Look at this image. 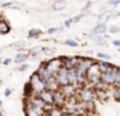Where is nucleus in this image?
<instances>
[{"label":"nucleus","mask_w":120,"mask_h":116,"mask_svg":"<svg viewBox=\"0 0 120 116\" xmlns=\"http://www.w3.org/2000/svg\"><path fill=\"white\" fill-rule=\"evenodd\" d=\"M29 57H30L29 53L18 52V53L16 54V57H14L13 62H16V63H18V64H23V63H26V61H27V58H29Z\"/></svg>","instance_id":"nucleus-17"},{"label":"nucleus","mask_w":120,"mask_h":116,"mask_svg":"<svg viewBox=\"0 0 120 116\" xmlns=\"http://www.w3.org/2000/svg\"><path fill=\"white\" fill-rule=\"evenodd\" d=\"M72 23H74V18H68V19L65 21V27H70Z\"/></svg>","instance_id":"nucleus-34"},{"label":"nucleus","mask_w":120,"mask_h":116,"mask_svg":"<svg viewBox=\"0 0 120 116\" xmlns=\"http://www.w3.org/2000/svg\"><path fill=\"white\" fill-rule=\"evenodd\" d=\"M115 15H116V13L112 12V9L103 10V12H101L97 15V23H99V25H106V23L109 22L110 19H112Z\"/></svg>","instance_id":"nucleus-11"},{"label":"nucleus","mask_w":120,"mask_h":116,"mask_svg":"<svg viewBox=\"0 0 120 116\" xmlns=\"http://www.w3.org/2000/svg\"><path fill=\"white\" fill-rule=\"evenodd\" d=\"M63 44H65V45H67V46H71V48H76V46L79 45L78 41L72 40V39H67V40H65V41H63Z\"/></svg>","instance_id":"nucleus-26"},{"label":"nucleus","mask_w":120,"mask_h":116,"mask_svg":"<svg viewBox=\"0 0 120 116\" xmlns=\"http://www.w3.org/2000/svg\"><path fill=\"white\" fill-rule=\"evenodd\" d=\"M39 97L44 101V103L48 107H54V97H53V92L50 90H44L39 94Z\"/></svg>","instance_id":"nucleus-13"},{"label":"nucleus","mask_w":120,"mask_h":116,"mask_svg":"<svg viewBox=\"0 0 120 116\" xmlns=\"http://www.w3.org/2000/svg\"><path fill=\"white\" fill-rule=\"evenodd\" d=\"M47 90H50V92H58V90H61V86L60 84H58L57 81H56V79L53 77V79H50L49 81L47 82Z\"/></svg>","instance_id":"nucleus-19"},{"label":"nucleus","mask_w":120,"mask_h":116,"mask_svg":"<svg viewBox=\"0 0 120 116\" xmlns=\"http://www.w3.org/2000/svg\"><path fill=\"white\" fill-rule=\"evenodd\" d=\"M45 63H47V67H48V70H49L50 75H52L53 77H54L56 75L60 72V70L63 67V62H62V59H61V57L52 58V59H49V61H47Z\"/></svg>","instance_id":"nucleus-5"},{"label":"nucleus","mask_w":120,"mask_h":116,"mask_svg":"<svg viewBox=\"0 0 120 116\" xmlns=\"http://www.w3.org/2000/svg\"><path fill=\"white\" fill-rule=\"evenodd\" d=\"M66 7H67V3L63 1V0H57V1H53V4H52L53 10H63V9H66Z\"/></svg>","instance_id":"nucleus-20"},{"label":"nucleus","mask_w":120,"mask_h":116,"mask_svg":"<svg viewBox=\"0 0 120 116\" xmlns=\"http://www.w3.org/2000/svg\"><path fill=\"white\" fill-rule=\"evenodd\" d=\"M36 74L40 76V79L43 80V81L47 84L48 81H49L50 79H53V76L50 75V72H49V70H48V67H47V63L45 62H41L40 63V66L38 67V71H36Z\"/></svg>","instance_id":"nucleus-9"},{"label":"nucleus","mask_w":120,"mask_h":116,"mask_svg":"<svg viewBox=\"0 0 120 116\" xmlns=\"http://www.w3.org/2000/svg\"><path fill=\"white\" fill-rule=\"evenodd\" d=\"M29 54H30V56H32V57H36V56L43 54V46H40V45L32 46V48L29 50Z\"/></svg>","instance_id":"nucleus-22"},{"label":"nucleus","mask_w":120,"mask_h":116,"mask_svg":"<svg viewBox=\"0 0 120 116\" xmlns=\"http://www.w3.org/2000/svg\"><path fill=\"white\" fill-rule=\"evenodd\" d=\"M120 76V68L117 66H112L111 68H109L107 71L102 72L101 75V82L107 86L112 88L116 85V81Z\"/></svg>","instance_id":"nucleus-1"},{"label":"nucleus","mask_w":120,"mask_h":116,"mask_svg":"<svg viewBox=\"0 0 120 116\" xmlns=\"http://www.w3.org/2000/svg\"><path fill=\"white\" fill-rule=\"evenodd\" d=\"M27 85L30 86L32 94H35V95H39L41 92L47 90V84L40 79V76L36 72H34V74L30 76V80H29V82H27Z\"/></svg>","instance_id":"nucleus-2"},{"label":"nucleus","mask_w":120,"mask_h":116,"mask_svg":"<svg viewBox=\"0 0 120 116\" xmlns=\"http://www.w3.org/2000/svg\"><path fill=\"white\" fill-rule=\"evenodd\" d=\"M47 115L48 116H65L62 112V110H61L60 107H56V106L54 107H50L49 110H48Z\"/></svg>","instance_id":"nucleus-21"},{"label":"nucleus","mask_w":120,"mask_h":116,"mask_svg":"<svg viewBox=\"0 0 120 116\" xmlns=\"http://www.w3.org/2000/svg\"><path fill=\"white\" fill-rule=\"evenodd\" d=\"M63 62V67L67 70H71V68H76L79 66L81 61V57H66V56H62L61 57Z\"/></svg>","instance_id":"nucleus-7"},{"label":"nucleus","mask_w":120,"mask_h":116,"mask_svg":"<svg viewBox=\"0 0 120 116\" xmlns=\"http://www.w3.org/2000/svg\"><path fill=\"white\" fill-rule=\"evenodd\" d=\"M94 89L89 86H83L78 92V98L81 103H90L94 99Z\"/></svg>","instance_id":"nucleus-4"},{"label":"nucleus","mask_w":120,"mask_h":116,"mask_svg":"<svg viewBox=\"0 0 120 116\" xmlns=\"http://www.w3.org/2000/svg\"><path fill=\"white\" fill-rule=\"evenodd\" d=\"M54 48H43V54L44 56H47V57H50V56H53L54 54Z\"/></svg>","instance_id":"nucleus-27"},{"label":"nucleus","mask_w":120,"mask_h":116,"mask_svg":"<svg viewBox=\"0 0 120 116\" xmlns=\"http://www.w3.org/2000/svg\"><path fill=\"white\" fill-rule=\"evenodd\" d=\"M27 68H29V64H27V63H23V64H19L18 71H19V72H23V71H26Z\"/></svg>","instance_id":"nucleus-32"},{"label":"nucleus","mask_w":120,"mask_h":116,"mask_svg":"<svg viewBox=\"0 0 120 116\" xmlns=\"http://www.w3.org/2000/svg\"><path fill=\"white\" fill-rule=\"evenodd\" d=\"M115 17H120V12H117V13H116V15H115Z\"/></svg>","instance_id":"nucleus-40"},{"label":"nucleus","mask_w":120,"mask_h":116,"mask_svg":"<svg viewBox=\"0 0 120 116\" xmlns=\"http://www.w3.org/2000/svg\"><path fill=\"white\" fill-rule=\"evenodd\" d=\"M54 79H56V81L60 84L61 88L67 86L68 85V70L65 68V67H62V68L60 70V72L54 76Z\"/></svg>","instance_id":"nucleus-8"},{"label":"nucleus","mask_w":120,"mask_h":116,"mask_svg":"<svg viewBox=\"0 0 120 116\" xmlns=\"http://www.w3.org/2000/svg\"><path fill=\"white\" fill-rule=\"evenodd\" d=\"M89 39L93 41L94 44L99 46H106L107 45V40L105 35H94V34H89Z\"/></svg>","instance_id":"nucleus-15"},{"label":"nucleus","mask_w":120,"mask_h":116,"mask_svg":"<svg viewBox=\"0 0 120 116\" xmlns=\"http://www.w3.org/2000/svg\"><path fill=\"white\" fill-rule=\"evenodd\" d=\"M11 25L4 18H0V35H7L11 32Z\"/></svg>","instance_id":"nucleus-18"},{"label":"nucleus","mask_w":120,"mask_h":116,"mask_svg":"<svg viewBox=\"0 0 120 116\" xmlns=\"http://www.w3.org/2000/svg\"><path fill=\"white\" fill-rule=\"evenodd\" d=\"M40 35H41V31H40V30H36V28H32V30L29 31V34H27V37H29V39H36V37H39Z\"/></svg>","instance_id":"nucleus-24"},{"label":"nucleus","mask_w":120,"mask_h":116,"mask_svg":"<svg viewBox=\"0 0 120 116\" xmlns=\"http://www.w3.org/2000/svg\"><path fill=\"white\" fill-rule=\"evenodd\" d=\"M115 86L120 88V76H119V79H117V81H116V85H115Z\"/></svg>","instance_id":"nucleus-39"},{"label":"nucleus","mask_w":120,"mask_h":116,"mask_svg":"<svg viewBox=\"0 0 120 116\" xmlns=\"http://www.w3.org/2000/svg\"><path fill=\"white\" fill-rule=\"evenodd\" d=\"M109 31H110V34H117V32H120V26L112 25V26H110Z\"/></svg>","instance_id":"nucleus-30"},{"label":"nucleus","mask_w":120,"mask_h":116,"mask_svg":"<svg viewBox=\"0 0 120 116\" xmlns=\"http://www.w3.org/2000/svg\"><path fill=\"white\" fill-rule=\"evenodd\" d=\"M101 75H102V70L99 68L98 62H94L86 72V82H89L92 86H96L97 84L101 82Z\"/></svg>","instance_id":"nucleus-3"},{"label":"nucleus","mask_w":120,"mask_h":116,"mask_svg":"<svg viewBox=\"0 0 120 116\" xmlns=\"http://www.w3.org/2000/svg\"><path fill=\"white\" fill-rule=\"evenodd\" d=\"M53 97H54V106H56V107H60L61 108L62 106H65L66 103H67V102H66L67 98L63 95V93L61 92V90L53 93Z\"/></svg>","instance_id":"nucleus-14"},{"label":"nucleus","mask_w":120,"mask_h":116,"mask_svg":"<svg viewBox=\"0 0 120 116\" xmlns=\"http://www.w3.org/2000/svg\"><path fill=\"white\" fill-rule=\"evenodd\" d=\"M98 64H99V68L102 70V72L107 71L109 68H111V67L114 66L110 61H98Z\"/></svg>","instance_id":"nucleus-23"},{"label":"nucleus","mask_w":120,"mask_h":116,"mask_svg":"<svg viewBox=\"0 0 120 116\" xmlns=\"http://www.w3.org/2000/svg\"><path fill=\"white\" fill-rule=\"evenodd\" d=\"M44 115H47V111L44 108H39L30 105L25 106V116H44Z\"/></svg>","instance_id":"nucleus-10"},{"label":"nucleus","mask_w":120,"mask_h":116,"mask_svg":"<svg viewBox=\"0 0 120 116\" xmlns=\"http://www.w3.org/2000/svg\"><path fill=\"white\" fill-rule=\"evenodd\" d=\"M1 106H3V102H1V99H0V108H1Z\"/></svg>","instance_id":"nucleus-41"},{"label":"nucleus","mask_w":120,"mask_h":116,"mask_svg":"<svg viewBox=\"0 0 120 116\" xmlns=\"http://www.w3.org/2000/svg\"><path fill=\"white\" fill-rule=\"evenodd\" d=\"M12 4H13V3H1L0 5H1V7H4V8H8V7H11Z\"/></svg>","instance_id":"nucleus-38"},{"label":"nucleus","mask_w":120,"mask_h":116,"mask_svg":"<svg viewBox=\"0 0 120 116\" xmlns=\"http://www.w3.org/2000/svg\"><path fill=\"white\" fill-rule=\"evenodd\" d=\"M26 45V43L25 41H17V43H13V44H11V48H17V50H21L23 46Z\"/></svg>","instance_id":"nucleus-25"},{"label":"nucleus","mask_w":120,"mask_h":116,"mask_svg":"<svg viewBox=\"0 0 120 116\" xmlns=\"http://www.w3.org/2000/svg\"><path fill=\"white\" fill-rule=\"evenodd\" d=\"M44 116H47V115H44Z\"/></svg>","instance_id":"nucleus-43"},{"label":"nucleus","mask_w":120,"mask_h":116,"mask_svg":"<svg viewBox=\"0 0 120 116\" xmlns=\"http://www.w3.org/2000/svg\"><path fill=\"white\" fill-rule=\"evenodd\" d=\"M11 62H13V59H12V58H5L3 61V64H4V66H8V64H11Z\"/></svg>","instance_id":"nucleus-35"},{"label":"nucleus","mask_w":120,"mask_h":116,"mask_svg":"<svg viewBox=\"0 0 120 116\" xmlns=\"http://www.w3.org/2000/svg\"><path fill=\"white\" fill-rule=\"evenodd\" d=\"M117 50H119V52H120V48H117Z\"/></svg>","instance_id":"nucleus-42"},{"label":"nucleus","mask_w":120,"mask_h":116,"mask_svg":"<svg viewBox=\"0 0 120 116\" xmlns=\"http://www.w3.org/2000/svg\"><path fill=\"white\" fill-rule=\"evenodd\" d=\"M47 116H48V115H47Z\"/></svg>","instance_id":"nucleus-44"},{"label":"nucleus","mask_w":120,"mask_h":116,"mask_svg":"<svg viewBox=\"0 0 120 116\" xmlns=\"http://www.w3.org/2000/svg\"><path fill=\"white\" fill-rule=\"evenodd\" d=\"M112 44H114L115 46H117V48H120V40H112Z\"/></svg>","instance_id":"nucleus-37"},{"label":"nucleus","mask_w":120,"mask_h":116,"mask_svg":"<svg viewBox=\"0 0 120 116\" xmlns=\"http://www.w3.org/2000/svg\"><path fill=\"white\" fill-rule=\"evenodd\" d=\"M107 31H109V28H107L106 25H99V23H97V25L92 28L90 34H94V35H105Z\"/></svg>","instance_id":"nucleus-16"},{"label":"nucleus","mask_w":120,"mask_h":116,"mask_svg":"<svg viewBox=\"0 0 120 116\" xmlns=\"http://www.w3.org/2000/svg\"><path fill=\"white\" fill-rule=\"evenodd\" d=\"M60 30H61V28H58V27H49L47 30V34H48V35H53V34L58 32Z\"/></svg>","instance_id":"nucleus-31"},{"label":"nucleus","mask_w":120,"mask_h":116,"mask_svg":"<svg viewBox=\"0 0 120 116\" xmlns=\"http://www.w3.org/2000/svg\"><path fill=\"white\" fill-rule=\"evenodd\" d=\"M11 94H12V89L11 88H7V89L4 90V95H5V97H9Z\"/></svg>","instance_id":"nucleus-36"},{"label":"nucleus","mask_w":120,"mask_h":116,"mask_svg":"<svg viewBox=\"0 0 120 116\" xmlns=\"http://www.w3.org/2000/svg\"><path fill=\"white\" fill-rule=\"evenodd\" d=\"M97 57H98L99 59H102V61H109V59H111V56L107 53H102V52H99V53H97Z\"/></svg>","instance_id":"nucleus-28"},{"label":"nucleus","mask_w":120,"mask_h":116,"mask_svg":"<svg viewBox=\"0 0 120 116\" xmlns=\"http://www.w3.org/2000/svg\"><path fill=\"white\" fill-rule=\"evenodd\" d=\"M94 62L96 61H93V59H90V58H81V61H80V63H79V66L76 67V70H78L80 74H83L86 76V72H88V70L90 68V66Z\"/></svg>","instance_id":"nucleus-12"},{"label":"nucleus","mask_w":120,"mask_h":116,"mask_svg":"<svg viewBox=\"0 0 120 116\" xmlns=\"http://www.w3.org/2000/svg\"><path fill=\"white\" fill-rule=\"evenodd\" d=\"M109 5H111V7H116V5L120 4V0H110L109 3H107Z\"/></svg>","instance_id":"nucleus-33"},{"label":"nucleus","mask_w":120,"mask_h":116,"mask_svg":"<svg viewBox=\"0 0 120 116\" xmlns=\"http://www.w3.org/2000/svg\"><path fill=\"white\" fill-rule=\"evenodd\" d=\"M92 4H93V3H92V1H88V3H86V4H85V7H84L83 9H81V14H84V15H85L86 13L89 12V9H90Z\"/></svg>","instance_id":"nucleus-29"},{"label":"nucleus","mask_w":120,"mask_h":116,"mask_svg":"<svg viewBox=\"0 0 120 116\" xmlns=\"http://www.w3.org/2000/svg\"><path fill=\"white\" fill-rule=\"evenodd\" d=\"M26 105L35 106V107H39V108H44L47 112L50 108V107H48V106L45 105L44 101H43L39 95H29V97H26Z\"/></svg>","instance_id":"nucleus-6"}]
</instances>
